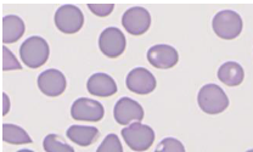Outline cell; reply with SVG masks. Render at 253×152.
I'll list each match as a JSON object with an SVG mask.
<instances>
[{
	"mask_svg": "<svg viewBox=\"0 0 253 152\" xmlns=\"http://www.w3.org/2000/svg\"><path fill=\"white\" fill-rule=\"evenodd\" d=\"M104 106L99 101L88 98H79L71 107V116L76 120L99 122L104 118Z\"/></svg>",
	"mask_w": 253,
	"mask_h": 152,
	"instance_id": "cell-7",
	"label": "cell"
},
{
	"mask_svg": "<svg viewBox=\"0 0 253 152\" xmlns=\"http://www.w3.org/2000/svg\"><path fill=\"white\" fill-rule=\"evenodd\" d=\"M17 152H33V151H31V150H26V149H25V150H20V151H17Z\"/></svg>",
	"mask_w": 253,
	"mask_h": 152,
	"instance_id": "cell-24",
	"label": "cell"
},
{
	"mask_svg": "<svg viewBox=\"0 0 253 152\" xmlns=\"http://www.w3.org/2000/svg\"><path fill=\"white\" fill-rule=\"evenodd\" d=\"M126 84L131 93L146 95V94L152 93L156 89L157 82L156 78L150 71H147L144 67H136L128 73Z\"/></svg>",
	"mask_w": 253,
	"mask_h": 152,
	"instance_id": "cell-8",
	"label": "cell"
},
{
	"mask_svg": "<svg viewBox=\"0 0 253 152\" xmlns=\"http://www.w3.org/2000/svg\"><path fill=\"white\" fill-rule=\"evenodd\" d=\"M241 16L233 10L219 11L212 21V28L214 33L221 39L231 40L235 39L242 32Z\"/></svg>",
	"mask_w": 253,
	"mask_h": 152,
	"instance_id": "cell-3",
	"label": "cell"
},
{
	"mask_svg": "<svg viewBox=\"0 0 253 152\" xmlns=\"http://www.w3.org/2000/svg\"><path fill=\"white\" fill-rule=\"evenodd\" d=\"M245 72L241 65L229 61L223 64L218 70V79L228 86H237L244 82Z\"/></svg>",
	"mask_w": 253,
	"mask_h": 152,
	"instance_id": "cell-16",
	"label": "cell"
},
{
	"mask_svg": "<svg viewBox=\"0 0 253 152\" xmlns=\"http://www.w3.org/2000/svg\"><path fill=\"white\" fill-rule=\"evenodd\" d=\"M155 152H185V148L178 139L166 138L158 144Z\"/></svg>",
	"mask_w": 253,
	"mask_h": 152,
	"instance_id": "cell-20",
	"label": "cell"
},
{
	"mask_svg": "<svg viewBox=\"0 0 253 152\" xmlns=\"http://www.w3.org/2000/svg\"><path fill=\"white\" fill-rule=\"evenodd\" d=\"M96 152H123V148L117 135L109 134L104 139Z\"/></svg>",
	"mask_w": 253,
	"mask_h": 152,
	"instance_id": "cell-19",
	"label": "cell"
},
{
	"mask_svg": "<svg viewBox=\"0 0 253 152\" xmlns=\"http://www.w3.org/2000/svg\"><path fill=\"white\" fill-rule=\"evenodd\" d=\"M67 138L79 146H90L99 138L100 133L97 128L86 125H71L66 133Z\"/></svg>",
	"mask_w": 253,
	"mask_h": 152,
	"instance_id": "cell-14",
	"label": "cell"
},
{
	"mask_svg": "<svg viewBox=\"0 0 253 152\" xmlns=\"http://www.w3.org/2000/svg\"><path fill=\"white\" fill-rule=\"evenodd\" d=\"M2 51H4V65H2V68L4 71H9V70H21V65L20 62L17 61V59L14 56L11 51L4 46L2 48Z\"/></svg>",
	"mask_w": 253,
	"mask_h": 152,
	"instance_id": "cell-21",
	"label": "cell"
},
{
	"mask_svg": "<svg viewBox=\"0 0 253 152\" xmlns=\"http://www.w3.org/2000/svg\"><path fill=\"white\" fill-rule=\"evenodd\" d=\"M126 40L125 34L118 28L109 27L102 31L99 38V48L105 56L116 59L126 50Z\"/></svg>",
	"mask_w": 253,
	"mask_h": 152,
	"instance_id": "cell-6",
	"label": "cell"
},
{
	"mask_svg": "<svg viewBox=\"0 0 253 152\" xmlns=\"http://www.w3.org/2000/svg\"><path fill=\"white\" fill-rule=\"evenodd\" d=\"M122 136L126 145L136 152L149 150L155 141L154 129L140 122L133 123L122 129Z\"/></svg>",
	"mask_w": 253,
	"mask_h": 152,
	"instance_id": "cell-4",
	"label": "cell"
},
{
	"mask_svg": "<svg viewBox=\"0 0 253 152\" xmlns=\"http://www.w3.org/2000/svg\"><path fill=\"white\" fill-rule=\"evenodd\" d=\"M38 88L44 95L50 96V98H56V96L61 95L63 91L66 90L67 82H66V77L63 76L62 72L59 70H51L44 71L41 73L38 77Z\"/></svg>",
	"mask_w": 253,
	"mask_h": 152,
	"instance_id": "cell-11",
	"label": "cell"
},
{
	"mask_svg": "<svg viewBox=\"0 0 253 152\" xmlns=\"http://www.w3.org/2000/svg\"><path fill=\"white\" fill-rule=\"evenodd\" d=\"M25 33V23L16 15H7L2 20V41L5 44L16 43Z\"/></svg>",
	"mask_w": 253,
	"mask_h": 152,
	"instance_id": "cell-15",
	"label": "cell"
},
{
	"mask_svg": "<svg viewBox=\"0 0 253 152\" xmlns=\"http://www.w3.org/2000/svg\"><path fill=\"white\" fill-rule=\"evenodd\" d=\"M122 25L131 36H141L146 33L151 25V16L146 9L140 6L130 7L123 14Z\"/></svg>",
	"mask_w": 253,
	"mask_h": 152,
	"instance_id": "cell-9",
	"label": "cell"
},
{
	"mask_svg": "<svg viewBox=\"0 0 253 152\" xmlns=\"http://www.w3.org/2000/svg\"><path fill=\"white\" fill-rule=\"evenodd\" d=\"M147 60L154 67L160 70H168L178 64L179 55L173 46L167 44H158L149 49Z\"/></svg>",
	"mask_w": 253,
	"mask_h": 152,
	"instance_id": "cell-12",
	"label": "cell"
},
{
	"mask_svg": "<svg viewBox=\"0 0 253 152\" xmlns=\"http://www.w3.org/2000/svg\"><path fill=\"white\" fill-rule=\"evenodd\" d=\"M86 89L89 93L99 98H109L117 93L118 88L111 76L106 73H95L88 79Z\"/></svg>",
	"mask_w": 253,
	"mask_h": 152,
	"instance_id": "cell-13",
	"label": "cell"
},
{
	"mask_svg": "<svg viewBox=\"0 0 253 152\" xmlns=\"http://www.w3.org/2000/svg\"><path fill=\"white\" fill-rule=\"evenodd\" d=\"M4 114H6L7 112H9V109H10V104H9V99H7V95L6 94H4Z\"/></svg>",
	"mask_w": 253,
	"mask_h": 152,
	"instance_id": "cell-23",
	"label": "cell"
},
{
	"mask_svg": "<svg viewBox=\"0 0 253 152\" xmlns=\"http://www.w3.org/2000/svg\"><path fill=\"white\" fill-rule=\"evenodd\" d=\"M50 48L46 40L42 37H30L20 48V56L23 64L30 68H39L47 61Z\"/></svg>",
	"mask_w": 253,
	"mask_h": 152,
	"instance_id": "cell-1",
	"label": "cell"
},
{
	"mask_svg": "<svg viewBox=\"0 0 253 152\" xmlns=\"http://www.w3.org/2000/svg\"><path fill=\"white\" fill-rule=\"evenodd\" d=\"M2 140L12 145H23V144H31L33 141L23 128L15 124H9V123H5L2 125Z\"/></svg>",
	"mask_w": 253,
	"mask_h": 152,
	"instance_id": "cell-17",
	"label": "cell"
},
{
	"mask_svg": "<svg viewBox=\"0 0 253 152\" xmlns=\"http://www.w3.org/2000/svg\"><path fill=\"white\" fill-rule=\"evenodd\" d=\"M88 7L91 10L93 14L96 15V16L106 17L113 11L115 5L113 4H89Z\"/></svg>",
	"mask_w": 253,
	"mask_h": 152,
	"instance_id": "cell-22",
	"label": "cell"
},
{
	"mask_svg": "<svg viewBox=\"0 0 253 152\" xmlns=\"http://www.w3.org/2000/svg\"><path fill=\"white\" fill-rule=\"evenodd\" d=\"M45 152H75L72 146L68 145L61 136L56 134H49L43 141Z\"/></svg>",
	"mask_w": 253,
	"mask_h": 152,
	"instance_id": "cell-18",
	"label": "cell"
},
{
	"mask_svg": "<svg viewBox=\"0 0 253 152\" xmlns=\"http://www.w3.org/2000/svg\"><path fill=\"white\" fill-rule=\"evenodd\" d=\"M199 106L205 114H218L229 106V99L223 89L217 84H206L200 89L197 96Z\"/></svg>",
	"mask_w": 253,
	"mask_h": 152,
	"instance_id": "cell-2",
	"label": "cell"
},
{
	"mask_svg": "<svg viewBox=\"0 0 253 152\" xmlns=\"http://www.w3.org/2000/svg\"><path fill=\"white\" fill-rule=\"evenodd\" d=\"M246 152H253V149H252V150H249V151H246Z\"/></svg>",
	"mask_w": 253,
	"mask_h": 152,
	"instance_id": "cell-25",
	"label": "cell"
},
{
	"mask_svg": "<svg viewBox=\"0 0 253 152\" xmlns=\"http://www.w3.org/2000/svg\"><path fill=\"white\" fill-rule=\"evenodd\" d=\"M55 25L60 32L75 34L83 27L84 16L81 9L75 5H62L55 12Z\"/></svg>",
	"mask_w": 253,
	"mask_h": 152,
	"instance_id": "cell-5",
	"label": "cell"
},
{
	"mask_svg": "<svg viewBox=\"0 0 253 152\" xmlns=\"http://www.w3.org/2000/svg\"><path fill=\"white\" fill-rule=\"evenodd\" d=\"M113 116L116 122L121 125H126L130 122H141L144 119V109L133 99L122 98L115 105Z\"/></svg>",
	"mask_w": 253,
	"mask_h": 152,
	"instance_id": "cell-10",
	"label": "cell"
}]
</instances>
